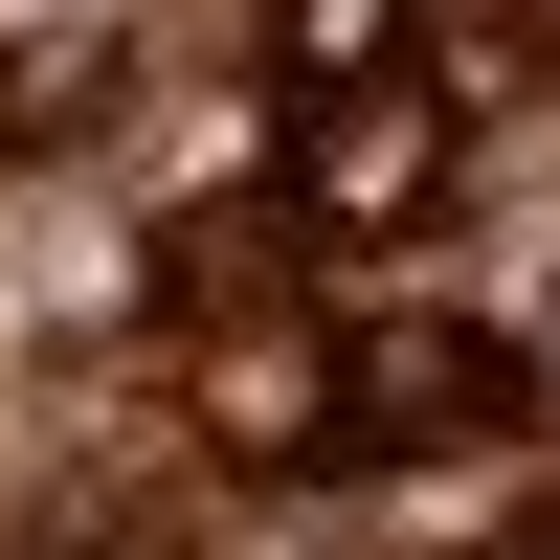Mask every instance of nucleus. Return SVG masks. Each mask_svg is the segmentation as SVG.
<instances>
[{
	"label": "nucleus",
	"mask_w": 560,
	"mask_h": 560,
	"mask_svg": "<svg viewBox=\"0 0 560 560\" xmlns=\"http://www.w3.org/2000/svg\"><path fill=\"white\" fill-rule=\"evenodd\" d=\"M292 269H314V202H179L158 224V292L202 314V337L224 314H292Z\"/></svg>",
	"instance_id": "20e7f679"
},
{
	"label": "nucleus",
	"mask_w": 560,
	"mask_h": 560,
	"mask_svg": "<svg viewBox=\"0 0 560 560\" xmlns=\"http://www.w3.org/2000/svg\"><path fill=\"white\" fill-rule=\"evenodd\" d=\"M292 202H314V247H404V224L448 202V90H404V68H359L337 113H314V158H292Z\"/></svg>",
	"instance_id": "f03ea898"
},
{
	"label": "nucleus",
	"mask_w": 560,
	"mask_h": 560,
	"mask_svg": "<svg viewBox=\"0 0 560 560\" xmlns=\"http://www.w3.org/2000/svg\"><path fill=\"white\" fill-rule=\"evenodd\" d=\"M269 68H314V90H337V68H404V0H269Z\"/></svg>",
	"instance_id": "39448f33"
},
{
	"label": "nucleus",
	"mask_w": 560,
	"mask_h": 560,
	"mask_svg": "<svg viewBox=\"0 0 560 560\" xmlns=\"http://www.w3.org/2000/svg\"><path fill=\"white\" fill-rule=\"evenodd\" d=\"M179 404H202V448L292 471V448H337V337H314V314H224V337L179 359Z\"/></svg>",
	"instance_id": "7ed1b4c3"
},
{
	"label": "nucleus",
	"mask_w": 560,
	"mask_h": 560,
	"mask_svg": "<svg viewBox=\"0 0 560 560\" xmlns=\"http://www.w3.org/2000/svg\"><path fill=\"white\" fill-rule=\"evenodd\" d=\"M471 427H516V359L471 314H359L337 337V448H471Z\"/></svg>",
	"instance_id": "f257e3e1"
}]
</instances>
